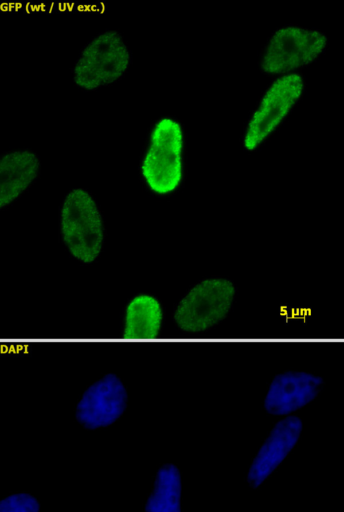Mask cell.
<instances>
[{"label": "cell", "instance_id": "obj_9", "mask_svg": "<svg viewBox=\"0 0 344 512\" xmlns=\"http://www.w3.org/2000/svg\"><path fill=\"white\" fill-rule=\"evenodd\" d=\"M301 429L302 422L296 416H287L274 426L250 467L248 481L252 487H257L284 459Z\"/></svg>", "mask_w": 344, "mask_h": 512}, {"label": "cell", "instance_id": "obj_11", "mask_svg": "<svg viewBox=\"0 0 344 512\" xmlns=\"http://www.w3.org/2000/svg\"><path fill=\"white\" fill-rule=\"evenodd\" d=\"M163 315L162 305L155 296L148 293L135 295L125 308L122 338L156 339L162 327Z\"/></svg>", "mask_w": 344, "mask_h": 512}, {"label": "cell", "instance_id": "obj_7", "mask_svg": "<svg viewBox=\"0 0 344 512\" xmlns=\"http://www.w3.org/2000/svg\"><path fill=\"white\" fill-rule=\"evenodd\" d=\"M127 401L128 393L122 380L114 373H107L84 391L75 416L87 429L106 427L123 414Z\"/></svg>", "mask_w": 344, "mask_h": 512}, {"label": "cell", "instance_id": "obj_5", "mask_svg": "<svg viewBox=\"0 0 344 512\" xmlns=\"http://www.w3.org/2000/svg\"><path fill=\"white\" fill-rule=\"evenodd\" d=\"M130 63L131 54L122 35L107 30L83 48L73 68V81L83 90H96L119 80Z\"/></svg>", "mask_w": 344, "mask_h": 512}, {"label": "cell", "instance_id": "obj_13", "mask_svg": "<svg viewBox=\"0 0 344 512\" xmlns=\"http://www.w3.org/2000/svg\"><path fill=\"white\" fill-rule=\"evenodd\" d=\"M39 503L30 494L8 496L0 502V512H38Z\"/></svg>", "mask_w": 344, "mask_h": 512}, {"label": "cell", "instance_id": "obj_2", "mask_svg": "<svg viewBox=\"0 0 344 512\" xmlns=\"http://www.w3.org/2000/svg\"><path fill=\"white\" fill-rule=\"evenodd\" d=\"M327 36L316 29L299 25H284L267 40L259 60L262 72L273 77L300 74L325 51Z\"/></svg>", "mask_w": 344, "mask_h": 512}, {"label": "cell", "instance_id": "obj_8", "mask_svg": "<svg viewBox=\"0 0 344 512\" xmlns=\"http://www.w3.org/2000/svg\"><path fill=\"white\" fill-rule=\"evenodd\" d=\"M323 383L322 377L304 371L277 374L268 387L264 408L273 415H289L314 400Z\"/></svg>", "mask_w": 344, "mask_h": 512}, {"label": "cell", "instance_id": "obj_10", "mask_svg": "<svg viewBox=\"0 0 344 512\" xmlns=\"http://www.w3.org/2000/svg\"><path fill=\"white\" fill-rule=\"evenodd\" d=\"M40 161L30 150H14L0 158V207L18 199L36 180Z\"/></svg>", "mask_w": 344, "mask_h": 512}, {"label": "cell", "instance_id": "obj_4", "mask_svg": "<svg viewBox=\"0 0 344 512\" xmlns=\"http://www.w3.org/2000/svg\"><path fill=\"white\" fill-rule=\"evenodd\" d=\"M304 90L301 74L274 77L244 127V149L252 152L266 142L293 111Z\"/></svg>", "mask_w": 344, "mask_h": 512}, {"label": "cell", "instance_id": "obj_3", "mask_svg": "<svg viewBox=\"0 0 344 512\" xmlns=\"http://www.w3.org/2000/svg\"><path fill=\"white\" fill-rule=\"evenodd\" d=\"M60 233L69 253L89 264L99 256L104 225L92 195L83 188H74L65 196L60 209Z\"/></svg>", "mask_w": 344, "mask_h": 512}, {"label": "cell", "instance_id": "obj_6", "mask_svg": "<svg viewBox=\"0 0 344 512\" xmlns=\"http://www.w3.org/2000/svg\"><path fill=\"white\" fill-rule=\"evenodd\" d=\"M235 287L224 278H208L195 286L179 301L174 320L189 333L208 330L222 321L230 311Z\"/></svg>", "mask_w": 344, "mask_h": 512}, {"label": "cell", "instance_id": "obj_12", "mask_svg": "<svg viewBox=\"0 0 344 512\" xmlns=\"http://www.w3.org/2000/svg\"><path fill=\"white\" fill-rule=\"evenodd\" d=\"M180 495L179 471L175 465L165 464L157 473L145 512H180Z\"/></svg>", "mask_w": 344, "mask_h": 512}, {"label": "cell", "instance_id": "obj_1", "mask_svg": "<svg viewBox=\"0 0 344 512\" xmlns=\"http://www.w3.org/2000/svg\"><path fill=\"white\" fill-rule=\"evenodd\" d=\"M184 145V131L178 120L165 116L154 123L140 162V175L150 192L166 196L180 187L184 177Z\"/></svg>", "mask_w": 344, "mask_h": 512}]
</instances>
